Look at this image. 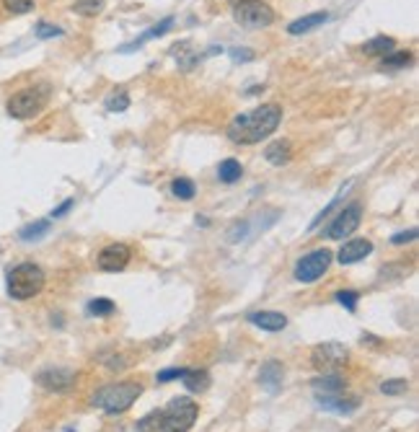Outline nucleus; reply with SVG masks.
Returning <instances> with one entry per match:
<instances>
[{
  "instance_id": "1",
  "label": "nucleus",
  "mask_w": 419,
  "mask_h": 432,
  "mask_svg": "<svg viewBox=\"0 0 419 432\" xmlns=\"http://www.w3.org/2000/svg\"><path fill=\"white\" fill-rule=\"evenodd\" d=\"M282 122V109L277 104H262L259 109L238 114L228 124V137L238 145H256L272 135Z\"/></svg>"
},
{
  "instance_id": "2",
  "label": "nucleus",
  "mask_w": 419,
  "mask_h": 432,
  "mask_svg": "<svg viewBox=\"0 0 419 432\" xmlns=\"http://www.w3.org/2000/svg\"><path fill=\"white\" fill-rule=\"evenodd\" d=\"M140 394H143V383L122 380V383H111V386H104L101 391H96V396L91 399V404L104 409L106 414H122V411H127L135 401L140 399Z\"/></svg>"
},
{
  "instance_id": "3",
  "label": "nucleus",
  "mask_w": 419,
  "mask_h": 432,
  "mask_svg": "<svg viewBox=\"0 0 419 432\" xmlns=\"http://www.w3.org/2000/svg\"><path fill=\"white\" fill-rule=\"evenodd\" d=\"M45 282L47 277L42 266L34 264V262H23L8 272V295L13 300H29L42 293Z\"/></svg>"
},
{
  "instance_id": "4",
  "label": "nucleus",
  "mask_w": 419,
  "mask_h": 432,
  "mask_svg": "<svg viewBox=\"0 0 419 432\" xmlns=\"http://www.w3.org/2000/svg\"><path fill=\"white\" fill-rule=\"evenodd\" d=\"M199 417V407L187 396H179L161 411V432H189Z\"/></svg>"
},
{
  "instance_id": "5",
  "label": "nucleus",
  "mask_w": 419,
  "mask_h": 432,
  "mask_svg": "<svg viewBox=\"0 0 419 432\" xmlns=\"http://www.w3.org/2000/svg\"><path fill=\"white\" fill-rule=\"evenodd\" d=\"M47 93L45 89H23L19 93H13L8 101V114L16 120H32L39 111L45 109Z\"/></svg>"
},
{
  "instance_id": "6",
  "label": "nucleus",
  "mask_w": 419,
  "mask_h": 432,
  "mask_svg": "<svg viewBox=\"0 0 419 432\" xmlns=\"http://www.w3.org/2000/svg\"><path fill=\"white\" fill-rule=\"evenodd\" d=\"M233 19L241 23L243 29H267L275 21V11L262 3V0H251V3H243L233 11Z\"/></svg>"
},
{
  "instance_id": "7",
  "label": "nucleus",
  "mask_w": 419,
  "mask_h": 432,
  "mask_svg": "<svg viewBox=\"0 0 419 432\" xmlns=\"http://www.w3.org/2000/svg\"><path fill=\"white\" fill-rule=\"evenodd\" d=\"M347 360H350V350L339 342H324L319 344L316 350H313V355H310V363L316 370L321 373H334L337 367L347 365Z\"/></svg>"
},
{
  "instance_id": "8",
  "label": "nucleus",
  "mask_w": 419,
  "mask_h": 432,
  "mask_svg": "<svg viewBox=\"0 0 419 432\" xmlns=\"http://www.w3.org/2000/svg\"><path fill=\"white\" fill-rule=\"evenodd\" d=\"M331 264V251L329 249H316L310 254L300 256L295 264V280L298 282H316V280L329 269Z\"/></svg>"
},
{
  "instance_id": "9",
  "label": "nucleus",
  "mask_w": 419,
  "mask_h": 432,
  "mask_svg": "<svg viewBox=\"0 0 419 432\" xmlns=\"http://www.w3.org/2000/svg\"><path fill=\"white\" fill-rule=\"evenodd\" d=\"M360 223H363V205H350V207H344L334 223H331L329 228H326V238L331 241H342V238H350L357 228H360Z\"/></svg>"
},
{
  "instance_id": "10",
  "label": "nucleus",
  "mask_w": 419,
  "mask_h": 432,
  "mask_svg": "<svg viewBox=\"0 0 419 432\" xmlns=\"http://www.w3.org/2000/svg\"><path fill=\"white\" fill-rule=\"evenodd\" d=\"M78 376L67 367H47L42 373H36V383L47 391H55V394H63V391H70L76 386Z\"/></svg>"
},
{
  "instance_id": "11",
  "label": "nucleus",
  "mask_w": 419,
  "mask_h": 432,
  "mask_svg": "<svg viewBox=\"0 0 419 432\" xmlns=\"http://www.w3.org/2000/svg\"><path fill=\"white\" fill-rule=\"evenodd\" d=\"M133 251L127 244H109L106 249H101L99 254V269L101 272H122L130 264Z\"/></svg>"
},
{
  "instance_id": "12",
  "label": "nucleus",
  "mask_w": 419,
  "mask_h": 432,
  "mask_svg": "<svg viewBox=\"0 0 419 432\" xmlns=\"http://www.w3.org/2000/svg\"><path fill=\"white\" fill-rule=\"evenodd\" d=\"M282 380H285V367L280 360H269L262 365L259 370V386L264 388L267 394H277L282 388Z\"/></svg>"
},
{
  "instance_id": "13",
  "label": "nucleus",
  "mask_w": 419,
  "mask_h": 432,
  "mask_svg": "<svg viewBox=\"0 0 419 432\" xmlns=\"http://www.w3.org/2000/svg\"><path fill=\"white\" fill-rule=\"evenodd\" d=\"M373 254V241L370 238H352V241H347V244L339 249V264H354V262H360L365 256Z\"/></svg>"
},
{
  "instance_id": "14",
  "label": "nucleus",
  "mask_w": 419,
  "mask_h": 432,
  "mask_svg": "<svg viewBox=\"0 0 419 432\" xmlns=\"http://www.w3.org/2000/svg\"><path fill=\"white\" fill-rule=\"evenodd\" d=\"M319 407L324 411H334V414H352L360 409V399L357 396H342V394H334V396H316Z\"/></svg>"
},
{
  "instance_id": "15",
  "label": "nucleus",
  "mask_w": 419,
  "mask_h": 432,
  "mask_svg": "<svg viewBox=\"0 0 419 432\" xmlns=\"http://www.w3.org/2000/svg\"><path fill=\"white\" fill-rule=\"evenodd\" d=\"M249 321L264 329V332H282L287 326V316L285 313H277V310H259V313H251Z\"/></svg>"
},
{
  "instance_id": "16",
  "label": "nucleus",
  "mask_w": 419,
  "mask_h": 432,
  "mask_svg": "<svg viewBox=\"0 0 419 432\" xmlns=\"http://www.w3.org/2000/svg\"><path fill=\"white\" fill-rule=\"evenodd\" d=\"M313 391L316 396H334V394H344V378L337 373H324L321 378L313 380Z\"/></svg>"
},
{
  "instance_id": "17",
  "label": "nucleus",
  "mask_w": 419,
  "mask_h": 432,
  "mask_svg": "<svg viewBox=\"0 0 419 432\" xmlns=\"http://www.w3.org/2000/svg\"><path fill=\"white\" fill-rule=\"evenodd\" d=\"M329 21V13L326 11H319V13H308V16H300L295 21L287 26V34H293V36H300V34L310 32V29H316L321 23Z\"/></svg>"
},
{
  "instance_id": "18",
  "label": "nucleus",
  "mask_w": 419,
  "mask_h": 432,
  "mask_svg": "<svg viewBox=\"0 0 419 432\" xmlns=\"http://www.w3.org/2000/svg\"><path fill=\"white\" fill-rule=\"evenodd\" d=\"M264 158L272 166H285L287 161L293 158V145L287 143V140H275V143L267 145Z\"/></svg>"
},
{
  "instance_id": "19",
  "label": "nucleus",
  "mask_w": 419,
  "mask_h": 432,
  "mask_svg": "<svg viewBox=\"0 0 419 432\" xmlns=\"http://www.w3.org/2000/svg\"><path fill=\"white\" fill-rule=\"evenodd\" d=\"M171 26H174V16H168V19H163L161 23H155V26H150V29H148V32H145L143 36H140V39H135L133 45H124V47L120 49V52H130V49H135V47L143 45V42H148V39H158V36H163V34L168 32Z\"/></svg>"
},
{
  "instance_id": "20",
  "label": "nucleus",
  "mask_w": 419,
  "mask_h": 432,
  "mask_svg": "<svg viewBox=\"0 0 419 432\" xmlns=\"http://www.w3.org/2000/svg\"><path fill=\"white\" fill-rule=\"evenodd\" d=\"M394 47H396V42H394L391 36H373L370 42H365L363 45V52L367 57H383V55H388Z\"/></svg>"
},
{
  "instance_id": "21",
  "label": "nucleus",
  "mask_w": 419,
  "mask_h": 432,
  "mask_svg": "<svg viewBox=\"0 0 419 432\" xmlns=\"http://www.w3.org/2000/svg\"><path fill=\"white\" fill-rule=\"evenodd\" d=\"M241 174H243V168L236 158H225L220 166H218V179H220L223 184H236V181L241 179Z\"/></svg>"
},
{
  "instance_id": "22",
  "label": "nucleus",
  "mask_w": 419,
  "mask_h": 432,
  "mask_svg": "<svg viewBox=\"0 0 419 432\" xmlns=\"http://www.w3.org/2000/svg\"><path fill=\"white\" fill-rule=\"evenodd\" d=\"M181 380H184L187 391H192V394H202V391H207L210 386L207 370H187V376L181 378Z\"/></svg>"
},
{
  "instance_id": "23",
  "label": "nucleus",
  "mask_w": 419,
  "mask_h": 432,
  "mask_svg": "<svg viewBox=\"0 0 419 432\" xmlns=\"http://www.w3.org/2000/svg\"><path fill=\"white\" fill-rule=\"evenodd\" d=\"M49 228H52V223H49V220H36V223L23 225L19 236H21V241H39L42 236H47V233H49Z\"/></svg>"
},
{
  "instance_id": "24",
  "label": "nucleus",
  "mask_w": 419,
  "mask_h": 432,
  "mask_svg": "<svg viewBox=\"0 0 419 432\" xmlns=\"http://www.w3.org/2000/svg\"><path fill=\"white\" fill-rule=\"evenodd\" d=\"M409 62H411V52H407V49H398V52H388V55H383V62H381V67L383 70H401V67H407Z\"/></svg>"
},
{
  "instance_id": "25",
  "label": "nucleus",
  "mask_w": 419,
  "mask_h": 432,
  "mask_svg": "<svg viewBox=\"0 0 419 432\" xmlns=\"http://www.w3.org/2000/svg\"><path fill=\"white\" fill-rule=\"evenodd\" d=\"M171 192H174V197L179 200H194V194H197V189H194V181H189V179H177L174 184H171Z\"/></svg>"
},
{
  "instance_id": "26",
  "label": "nucleus",
  "mask_w": 419,
  "mask_h": 432,
  "mask_svg": "<svg viewBox=\"0 0 419 432\" xmlns=\"http://www.w3.org/2000/svg\"><path fill=\"white\" fill-rule=\"evenodd\" d=\"M106 109L109 111H124L130 109V96L124 91H114L109 99H106Z\"/></svg>"
},
{
  "instance_id": "27",
  "label": "nucleus",
  "mask_w": 419,
  "mask_h": 432,
  "mask_svg": "<svg viewBox=\"0 0 419 432\" xmlns=\"http://www.w3.org/2000/svg\"><path fill=\"white\" fill-rule=\"evenodd\" d=\"M101 8H104V0H78L73 11L80 16H96V13H101Z\"/></svg>"
},
{
  "instance_id": "28",
  "label": "nucleus",
  "mask_w": 419,
  "mask_h": 432,
  "mask_svg": "<svg viewBox=\"0 0 419 432\" xmlns=\"http://www.w3.org/2000/svg\"><path fill=\"white\" fill-rule=\"evenodd\" d=\"M137 432H161V411H150L137 422Z\"/></svg>"
},
{
  "instance_id": "29",
  "label": "nucleus",
  "mask_w": 419,
  "mask_h": 432,
  "mask_svg": "<svg viewBox=\"0 0 419 432\" xmlns=\"http://www.w3.org/2000/svg\"><path fill=\"white\" fill-rule=\"evenodd\" d=\"M89 313H93V316H109V313H114V303H111L109 298H96L89 303Z\"/></svg>"
},
{
  "instance_id": "30",
  "label": "nucleus",
  "mask_w": 419,
  "mask_h": 432,
  "mask_svg": "<svg viewBox=\"0 0 419 432\" xmlns=\"http://www.w3.org/2000/svg\"><path fill=\"white\" fill-rule=\"evenodd\" d=\"M3 5H5V11L16 13V16L34 11V0H3Z\"/></svg>"
},
{
  "instance_id": "31",
  "label": "nucleus",
  "mask_w": 419,
  "mask_h": 432,
  "mask_svg": "<svg viewBox=\"0 0 419 432\" xmlns=\"http://www.w3.org/2000/svg\"><path fill=\"white\" fill-rule=\"evenodd\" d=\"M407 380H401V378H394V380H386L383 386H381V391L386 394V396H398V394H404L407 391Z\"/></svg>"
},
{
  "instance_id": "32",
  "label": "nucleus",
  "mask_w": 419,
  "mask_h": 432,
  "mask_svg": "<svg viewBox=\"0 0 419 432\" xmlns=\"http://www.w3.org/2000/svg\"><path fill=\"white\" fill-rule=\"evenodd\" d=\"M36 36H39V39H55V36H63V29L42 21V23H36Z\"/></svg>"
},
{
  "instance_id": "33",
  "label": "nucleus",
  "mask_w": 419,
  "mask_h": 432,
  "mask_svg": "<svg viewBox=\"0 0 419 432\" xmlns=\"http://www.w3.org/2000/svg\"><path fill=\"white\" fill-rule=\"evenodd\" d=\"M337 300H339L347 310H354L357 308V300H360V295H357L354 290H342V293H337Z\"/></svg>"
},
{
  "instance_id": "34",
  "label": "nucleus",
  "mask_w": 419,
  "mask_h": 432,
  "mask_svg": "<svg viewBox=\"0 0 419 432\" xmlns=\"http://www.w3.org/2000/svg\"><path fill=\"white\" fill-rule=\"evenodd\" d=\"M187 376V367H168V370H161L158 373V383H166V380H179V378Z\"/></svg>"
},
{
  "instance_id": "35",
  "label": "nucleus",
  "mask_w": 419,
  "mask_h": 432,
  "mask_svg": "<svg viewBox=\"0 0 419 432\" xmlns=\"http://www.w3.org/2000/svg\"><path fill=\"white\" fill-rule=\"evenodd\" d=\"M414 238H417V228H409V231H401V233H396V236H391V244H396V246L411 244Z\"/></svg>"
},
{
  "instance_id": "36",
  "label": "nucleus",
  "mask_w": 419,
  "mask_h": 432,
  "mask_svg": "<svg viewBox=\"0 0 419 432\" xmlns=\"http://www.w3.org/2000/svg\"><path fill=\"white\" fill-rule=\"evenodd\" d=\"M231 57L236 62H246V60H254V52L251 49H231Z\"/></svg>"
},
{
  "instance_id": "37",
  "label": "nucleus",
  "mask_w": 419,
  "mask_h": 432,
  "mask_svg": "<svg viewBox=\"0 0 419 432\" xmlns=\"http://www.w3.org/2000/svg\"><path fill=\"white\" fill-rule=\"evenodd\" d=\"M73 205H76V202H73V200L63 202V205H60V207H57V210H52V215H49V218H60V215H65V212L70 210V207H73Z\"/></svg>"
},
{
  "instance_id": "38",
  "label": "nucleus",
  "mask_w": 419,
  "mask_h": 432,
  "mask_svg": "<svg viewBox=\"0 0 419 432\" xmlns=\"http://www.w3.org/2000/svg\"><path fill=\"white\" fill-rule=\"evenodd\" d=\"M233 8H238V5H243V3H251V0H228Z\"/></svg>"
}]
</instances>
